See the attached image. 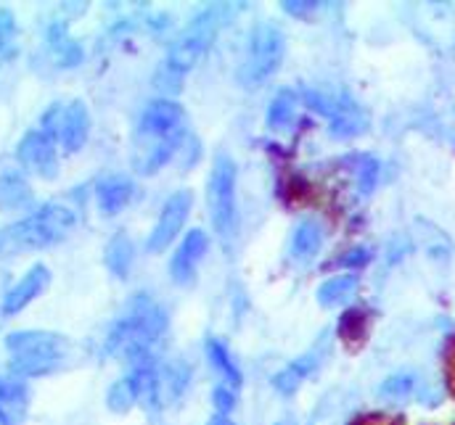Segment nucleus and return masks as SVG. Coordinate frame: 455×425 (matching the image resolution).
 Returning a JSON list of instances; mask_svg holds the SVG:
<instances>
[{"label": "nucleus", "instance_id": "412c9836", "mask_svg": "<svg viewBox=\"0 0 455 425\" xmlns=\"http://www.w3.org/2000/svg\"><path fill=\"white\" fill-rule=\"evenodd\" d=\"M104 262H107V270L112 272L114 278L124 280L132 270V262H135V246L130 240V235L124 230H116L107 248H104Z\"/></svg>", "mask_w": 455, "mask_h": 425}, {"label": "nucleus", "instance_id": "6ab92c4d", "mask_svg": "<svg viewBox=\"0 0 455 425\" xmlns=\"http://www.w3.org/2000/svg\"><path fill=\"white\" fill-rule=\"evenodd\" d=\"M297 108H299V93L291 88H281L265 111V127L270 132H286L294 119H297Z\"/></svg>", "mask_w": 455, "mask_h": 425}, {"label": "nucleus", "instance_id": "dca6fc26", "mask_svg": "<svg viewBox=\"0 0 455 425\" xmlns=\"http://www.w3.org/2000/svg\"><path fill=\"white\" fill-rule=\"evenodd\" d=\"M326 232H323V222L315 216H305L297 222V227L291 230V240H289V251L297 262H313L321 248H323Z\"/></svg>", "mask_w": 455, "mask_h": 425}, {"label": "nucleus", "instance_id": "a878e982", "mask_svg": "<svg viewBox=\"0 0 455 425\" xmlns=\"http://www.w3.org/2000/svg\"><path fill=\"white\" fill-rule=\"evenodd\" d=\"M138 405V391L130 381V375H122L119 381H114L107 391V407L112 410L114 415H124Z\"/></svg>", "mask_w": 455, "mask_h": 425}, {"label": "nucleus", "instance_id": "1a4fd4ad", "mask_svg": "<svg viewBox=\"0 0 455 425\" xmlns=\"http://www.w3.org/2000/svg\"><path fill=\"white\" fill-rule=\"evenodd\" d=\"M186 108L172 98H154L148 106L140 111L138 124H135V138L132 143H146V140H162L170 135H178L186 130Z\"/></svg>", "mask_w": 455, "mask_h": 425}, {"label": "nucleus", "instance_id": "39448f33", "mask_svg": "<svg viewBox=\"0 0 455 425\" xmlns=\"http://www.w3.org/2000/svg\"><path fill=\"white\" fill-rule=\"evenodd\" d=\"M283 56H286V35L281 32V27L270 21L257 24L246 40V51L235 72L238 83L243 88H257L267 83L283 64Z\"/></svg>", "mask_w": 455, "mask_h": 425}, {"label": "nucleus", "instance_id": "473e14b6", "mask_svg": "<svg viewBox=\"0 0 455 425\" xmlns=\"http://www.w3.org/2000/svg\"><path fill=\"white\" fill-rule=\"evenodd\" d=\"M275 425H297V423H294L291 418H283V421H278V423H275Z\"/></svg>", "mask_w": 455, "mask_h": 425}, {"label": "nucleus", "instance_id": "393cba45", "mask_svg": "<svg viewBox=\"0 0 455 425\" xmlns=\"http://www.w3.org/2000/svg\"><path fill=\"white\" fill-rule=\"evenodd\" d=\"M416 394V375L413 373H395L379 386V397L389 405H403Z\"/></svg>", "mask_w": 455, "mask_h": 425}, {"label": "nucleus", "instance_id": "423d86ee", "mask_svg": "<svg viewBox=\"0 0 455 425\" xmlns=\"http://www.w3.org/2000/svg\"><path fill=\"white\" fill-rule=\"evenodd\" d=\"M238 167L233 156L220 151L212 161L210 177H207V209L212 219V230L220 235V240L230 243L238 232Z\"/></svg>", "mask_w": 455, "mask_h": 425}, {"label": "nucleus", "instance_id": "4be33fe9", "mask_svg": "<svg viewBox=\"0 0 455 425\" xmlns=\"http://www.w3.org/2000/svg\"><path fill=\"white\" fill-rule=\"evenodd\" d=\"M357 294V278L355 272H341V275H331L326 278L321 286H318V304L331 310V307H341V304H349Z\"/></svg>", "mask_w": 455, "mask_h": 425}, {"label": "nucleus", "instance_id": "7c9ffc66", "mask_svg": "<svg viewBox=\"0 0 455 425\" xmlns=\"http://www.w3.org/2000/svg\"><path fill=\"white\" fill-rule=\"evenodd\" d=\"M281 8L286 13L297 16V19H310V16H315V11L321 8V3H313V0H283Z\"/></svg>", "mask_w": 455, "mask_h": 425}, {"label": "nucleus", "instance_id": "f03ea898", "mask_svg": "<svg viewBox=\"0 0 455 425\" xmlns=\"http://www.w3.org/2000/svg\"><path fill=\"white\" fill-rule=\"evenodd\" d=\"M77 224V214L64 204H43L40 209L0 227V256H21L61 243Z\"/></svg>", "mask_w": 455, "mask_h": 425}, {"label": "nucleus", "instance_id": "9b49d317", "mask_svg": "<svg viewBox=\"0 0 455 425\" xmlns=\"http://www.w3.org/2000/svg\"><path fill=\"white\" fill-rule=\"evenodd\" d=\"M210 251V235L202 227H194L186 232V238L178 243L172 259H170V275L178 286H188L194 283L196 272H199V262L204 259V254Z\"/></svg>", "mask_w": 455, "mask_h": 425}, {"label": "nucleus", "instance_id": "7ed1b4c3", "mask_svg": "<svg viewBox=\"0 0 455 425\" xmlns=\"http://www.w3.org/2000/svg\"><path fill=\"white\" fill-rule=\"evenodd\" d=\"M8 373L16 378H45L69 365L72 341L56 330H16L5 335Z\"/></svg>", "mask_w": 455, "mask_h": 425}, {"label": "nucleus", "instance_id": "bb28decb", "mask_svg": "<svg viewBox=\"0 0 455 425\" xmlns=\"http://www.w3.org/2000/svg\"><path fill=\"white\" fill-rule=\"evenodd\" d=\"M368 327V315L360 307H349L337 322V335L344 343H360Z\"/></svg>", "mask_w": 455, "mask_h": 425}, {"label": "nucleus", "instance_id": "c756f323", "mask_svg": "<svg viewBox=\"0 0 455 425\" xmlns=\"http://www.w3.org/2000/svg\"><path fill=\"white\" fill-rule=\"evenodd\" d=\"M368 262H371V251L365 246H355V248L344 251L334 259V264L341 267V270H363Z\"/></svg>", "mask_w": 455, "mask_h": 425}, {"label": "nucleus", "instance_id": "a211bd4d", "mask_svg": "<svg viewBox=\"0 0 455 425\" xmlns=\"http://www.w3.org/2000/svg\"><path fill=\"white\" fill-rule=\"evenodd\" d=\"M35 193L27 183L21 169H3L0 172V209L3 212H19L32 204Z\"/></svg>", "mask_w": 455, "mask_h": 425}, {"label": "nucleus", "instance_id": "6e6552de", "mask_svg": "<svg viewBox=\"0 0 455 425\" xmlns=\"http://www.w3.org/2000/svg\"><path fill=\"white\" fill-rule=\"evenodd\" d=\"M16 161L21 164L24 172L37 175L43 180H56L59 177V140L40 127L27 130L16 146Z\"/></svg>", "mask_w": 455, "mask_h": 425}, {"label": "nucleus", "instance_id": "20e7f679", "mask_svg": "<svg viewBox=\"0 0 455 425\" xmlns=\"http://www.w3.org/2000/svg\"><path fill=\"white\" fill-rule=\"evenodd\" d=\"M243 5H230V3H212L204 5L188 24L186 29L175 37V43L170 45L167 56L162 59V64H167L170 69H175L178 75H188L196 61L212 48L215 37L220 35V27L230 21Z\"/></svg>", "mask_w": 455, "mask_h": 425}, {"label": "nucleus", "instance_id": "4468645a", "mask_svg": "<svg viewBox=\"0 0 455 425\" xmlns=\"http://www.w3.org/2000/svg\"><path fill=\"white\" fill-rule=\"evenodd\" d=\"M138 185L127 175H107L96 183V204L104 216H116L135 201Z\"/></svg>", "mask_w": 455, "mask_h": 425}, {"label": "nucleus", "instance_id": "2f4dec72", "mask_svg": "<svg viewBox=\"0 0 455 425\" xmlns=\"http://www.w3.org/2000/svg\"><path fill=\"white\" fill-rule=\"evenodd\" d=\"M207 425H235V423L230 421V415H215V418H212Z\"/></svg>", "mask_w": 455, "mask_h": 425}, {"label": "nucleus", "instance_id": "0eeeda50", "mask_svg": "<svg viewBox=\"0 0 455 425\" xmlns=\"http://www.w3.org/2000/svg\"><path fill=\"white\" fill-rule=\"evenodd\" d=\"M302 101L315 114L329 119V132L334 138H357L368 130V114L344 91H318L307 88Z\"/></svg>", "mask_w": 455, "mask_h": 425}, {"label": "nucleus", "instance_id": "aec40b11", "mask_svg": "<svg viewBox=\"0 0 455 425\" xmlns=\"http://www.w3.org/2000/svg\"><path fill=\"white\" fill-rule=\"evenodd\" d=\"M204 351H207V359H210L212 370L218 373L220 383H226V386L238 391L243 386V375H241V367L235 365V359H233V354H230V349H228L226 343L220 338L210 335L204 341Z\"/></svg>", "mask_w": 455, "mask_h": 425}, {"label": "nucleus", "instance_id": "b1692460", "mask_svg": "<svg viewBox=\"0 0 455 425\" xmlns=\"http://www.w3.org/2000/svg\"><path fill=\"white\" fill-rule=\"evenodd\" d=\"M191 383V367L186 362H170L162 367V397L164 405L178 402Z\"/></svg>", "mask_w": 455, "mask_h": 425}, {"label": "nucleus", "instance_id": "ddd939ff", "mask_svg": "<svg viewBox=\"0 0 455 425\" xmlns=\"http://www.w3.org/2000/svg\"><path fill=\"white\" fill-rule=\"evenodd\" d=\"M91 135V111L83 98H75L69 104H64L61 119H59V146L67 153H77Z\"/></svg>", "mask_w": 455, "mask_h": 425}, {"label": "nucleus", "instance_id": "9d476101", "mask_svg": "<svg viewBox=\"0 0 455 425\" xmlns=\"http://www.w3.org/2000/svg\"><path fill=\"white\" fill-rule=\"evenodd\" d=\"M191 207H194V193L188 188L175 191L164 201L159 219H156V224H154V230L148 232V240H146V248L151 254H162L164 248L172 246V240L180 235V230H183L188 214H191Z\"/></svg>", "mask_w": 455, "mask_h": 425}, {"label": "nucleus", "instance_id": "c85d7f7f", "mask_svg": "<svg viewBox=\"0 0 455 425\" xmlns=\"http://www.w3.org/2000/svg\"><path fill=\"white\" fill-rule=\"evenodd\" d=\"M235 405H238V391L235 389H230L226 383H218L212 389V407H215L218 415H230L235 410Z\"/></svg>", "mask_w": 455, "mask_h": 425}, {"label": "nucleus", "instance_id": "f8f14e48", "mask_svg": "<svg viewBox=\"0 0 455 425\" xmlns=\"http://www.w3.org/2000/svg\"><path fill=\"white\" fill-rule=\"evenodd\" d=\"M48 286H51V270H48L45 264H32V267L13 283V288L5 294L0 312H3L5 318L19 315V312L27 310L37 296H43V294L48 291Z\"/></svg>", "mask_w": 455, "mask_h": 425}, {"label": "nucleus", "instance_id": "2eb2a0df", "mask_svg": "<svg viewBox=\"0 0 455 425\" xmlns=\"http://www.w3.org/2000/svg\"><path fill=\"white\" fill-rule=\"evenodd\" d=\"M29 410V386L11 373L0 375V425H21Z\"/></svg>", "mask_w": 455, "mask_h": 425}, {"label": "nucleus", "instance_id": "f3484780", "mask_svg": "<svg viewBox=\"0 0 455 425\" xmlns=\"http://www.w3.org/2000/svg\"><path fill=\"white\" fill-rule=\"evenodd\" d=\"M45 40H48V48H51V56H53V64H56V67H61V69H75V67L83 64L85 51H83V45L69 35V29H67L64 21L48 24Z\"/></svg>", "mask_w": 455, "mask_h": 425}, {"label": "nucleus", "instance_id": "f257e3e1", "mask_svg": "<svg viewBox=\"0 0 455 425\" xmlns=\"http://www.w3.org/2000/svg\"><path fill=\"white\" fill-rule=\"evenodd\" d=\"M167 312L156 299L148 294H135L124 312L114 319L104 349L109 357L127 362L130 367L151 362L154 349L167 333Z\"/></svg>", "mask_w": 455, "mask_h": 425}, {"label": "nucleus", "instance_id": "5701e85b", "mask_svg": "<svg viewBox=\"0 0 455 425\" xmlns=\"http://www.w3.org/2000/svg\"><path fill=\"white\" fill-rule=\"evenodd\" d=\"M344 164L352 169L357 191L363 196H368L379 183V161L373 156H368V153H347Z\"/></svg>", "mask_w": 455, "mask_h": 425}, {"label": "nucleus", "instance_id": "cd10ccee", "mask_svg": "<svg viewBox=\"0 0 455 425\" xmlns=\"http://www.w3.org/2000/svg\"><path fill=\"white\" fill-rule=\"evenodd\" d=\"M16 51V19L8 8H0V56L8 59Z\"/></svg>", "mask_w": 455, "mask_h": 425}]
</instances>
